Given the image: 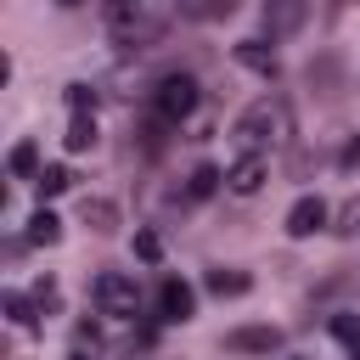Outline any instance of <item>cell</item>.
<instances>
[{"label": "cell", "instance_id": "obj_1", "mask_svg": "<svg viewBox=\"0 0 360 360\" xmlns=\"http://www.w3.org/2000/svg\"><path fill=\"white\" fill-rule=\"evenodd\" d=\"M292 135V118H287V101L281 96H259L253 107H242V118L231 124V146L236 158H264L270 141H287Z\"/></svg>", "mask_w": 360, "mask_h": 360}, {"label": "cell", "instance_id": "obj_20", "mask_svg": "<svg viewBox=\"0 0 360 360\" xmlns=\"http://www.w3.org/2000/svg\"><path fill=\"white\" fill-rule=\"evenodd\" d=\"M6 315H11L17 326H34V298H22V292H6Z\"/></svg>", "mask_w": 360, "mask_h": 360}, {"label": "cell", "instance_id": "obj_21", "mask_svg": "<svg viewBox=\"0 0 360 360\" xmlns=\"http://www.w3.org/2000/svg\"><path fill=\"white\" fill-rule=\"evenodd\" d=\"M332 338H343V343L354 349V343H360V315H349V309H343V315H332Z\"/></svg>", "mask_w": 360, "mask_h": 360}, {"label": "cell", "instance_id": "obj_3", "mask_svg": "<svg viewBox=\"0 0 360 360\" xmlns=\"http://www.w3.org/2000/svg\"><path fill=\"white\" fill-rule=\"evenodd\" d=\"M197 101H202V90H197V79H191V73H163V79H158V90H152V112H158L163 124L191 118V112H197Z\"/></svg>", "mask_w": 360, "mask_h": 360}, {"label": "cell", "instance_id": "obj_23", "mask_svg": "<svg viewBox=\"0 0 360 360\" xmlns=\"http://www.w3.org/2000/svg\"><path fill=\"white\" fill-rule=\"evenodd\" d=\"M34 309H39V315H51V309H56V281H51V276L34 287Z\"/></svg>", "mask_w": 360, "mask_h": 360}, {"label": "cell", "instance_id": "obj_10", "mask_svg": "<svg viewBox=\"0 0 360 360\" xmlns=\"http://www.w3.org/2000/svg\"><path fill=\"white\" fill-rule=\"evenodd\" d=\"M231 11H236V0H180L174 17H186V22H219Z\"/></svg>", "mask_w": 360, "mask_h": 360}, {"label": "cell", "instance_id": "obj_9", "mask_svg": "<svg viewBox=\"0 0 360 360\" xmlns=\"http://www.w3.org/2000/svg\"><path fill=\"white\" fill-rule=\"evenodd\" d=\"M321 225H326V202L321 197H298L287 208V236H315Z\"/></svg>", "mask_w": 360, "mask_h": 360}, {"label": "cell", "instance_id": "obj_22", "mask_svg": "<svg viewBox=\"0 0 360 360\" xmlns=\"http://www.w3.org/2000/svg\"><path fill=\"white\" fill-rule=\"evenodd\" d=\"M135 253H141L146 264H158V259H163V242H158V231H135Z\"/></svg>", "mask_w": 360, "mask_h": 360}, {"label": "cell", "instance_id": "obj_18", "mask_svg": "<svg viewBox=\"0 0 360 360\" xmlns=\"http://www.w3.org/2000/svg\"><path fill=\"white\" fill-rule=\"evenodd\" d=\"M56 236H62V219H56L51 208H39V214L28 219V242H39V248H51Z\"/></svg>", "mask_w": 360, "mask_h": 360}, {"label": "cell", "instance_id": "obj_12", "mask_svg": "<svg viewBox=\"0 0 360 360\" xmlns=\"http://www.w3.org/2000/svg\"><path fill=\"white\" fill-rule=\"evenodd\" d=\"M248 287H253L248 270H208V292H214V298H242Z\"/></svg>", "mask_w": 360, "mask_h": 360}, {"label": "cell", "instance_id": "obj_6", "mask_svg": "<svg viewBox=\"0 0 360 360\" xmlns=\"http://www.w3.org/2000/svg\"><path fill=\"white\" fill-rule=\"evenodd\" d=\"M191 309H197V292H191L180 276H163V281H158V315H163V321H191Z\"/></svg>", "mask_w": 360, "mask_h": 360}, {"label": "cell", "instance_id": "obj_19", "mask_svg": "<svg viewBox=\"0 0 360 360\" xmlns=\"http://www.w3.org/2000/svg\"><path fill=\"white\" fill-rule=\"evenodd\" d=\"M68 107H73V118H96V90L90 84H68Z\"/></svg>", "mask_w": 360, "mask_h": 360}, {"label": "cell", "instance_id": "obj_24", "mask_svg": "<svg viewBox=\"0 0 360 360\" xmlns=\"http://www.w3.org/2000/svg\"><path fill=\"white\" fill-rule=\"evenodd\" d=\"M338 163H343V169H349V174H354V169H360V135H349V146H343V158H338Z\"/></svg>", "mask_w": 360, "mask_h": 360}, {"label": "cell", "instance_id": "obj_5", "mask_svg": "<svg viewBox=\"0 0 360 360\" xmlns=\"http://www.w3.org/2000/svg\"><path fill=\"white\" fill-rule=\"evenodd\" d=\"M304 22H309V6H304V0H270V6H264V34H270V39H287V34H298Z\"/></svg>", "mask_w": 360, "mask_h": 360}, {"label": "cell", "instance_id": "obj_8", "mask_svg": "<svg viewBox=\"0 0 360 360\" xmlns=\"http://www.w3.org/2000/svg\"><path fill=\"white\" fill-rule=\"evenodd\" d=\"M264 174H270V163H264V158H236V163L225 169V186H231L236 197H253V191L264 186Z\"/></svg>", "mask_w": 360, "mask_h": 360}, {"label": "cell", "instance_id": "obj_16", "mask_svg": "<svg viewBox=\"0 0 360 360\" xmlns=\"http://www.w3.org/2000/svg\"><path fill=\"white\" fill-rule=\"evenodd\" d=\"M219 180H225V174H219L214 163H197V169H191V180H186V197H197V202H202V197H214V191H219Z\"/></svg>", "mask_w": 360, "mask_h": 360}, {"label": "cell", "instance_id": "obj_4", "mask_svg": "<svg viewBox=\"0 0 360 360\" xmlns=\"http://www.w3.org/2000/svg\"><path fill=\"white\" fill-rule=\"evenodd\" d=\"M90 292H96V309L112 315V321H135V315H141V287H135L124 270H101Z\"/></svg>", "mask_w": 360, "mask_h": 360}, {"label": "cell", "instance_id": "obj_15", "mask_svg": "<svg viewBox=\"0 0 360 360\" xmlns=\"http://www.w3.org/2000/svg\"><path fill=\"white\" fill-rule=\"evenodd\" d=\"M68 186H73V174H68L62 163H45V169H39V180H34V191H39V202H45V197H62Z\"/></svg>", "mask_w": 360, "mask_h": 360}, {"label": "cell", "instance_id": "obj_25", "mask_svg": "<svg viewBox=\"0 0 360 360\" xmlns=\"http://www.w3.org/2000/svg\"><path fill=\"white\" fill-rule=\"evenodd\" d=\"M338 231H343V236H354V231H360V202H349V208H343V225H338Z\"/></svg>", "mask_w": 360, "mask_h": 360}, {"label": "cell", "instance_id": "obj_7", "mask_svg": "<svg viewBox=\"0 0 360 360\" xmlns=\"http://www.w3.org/2000/svg\"><path fill=\"white\" fill-rule=\"evenodd\" d=\"M225 349H236V354H276L281 349V332L276 326H236L225 338Z\"/></svg>", "mask_w": 360, "mask_h": 360}, {"label": "cell", "instance_id": "obj_17", "mask_svg": "<svg viewBox=\"0 0 360 360\" xmlns=\"http://www.w3.org/2000/svg\"><path fill=\"white\" fill-rule=\"evenodd\" d=\"M62 146H68V152H90V146H96V118H68Z\"/></svg>", "mask_w": 360, "mask_h": 360}, {"label": "cell", "instance_id": "obj_13", "mask_svg": "<svg viewBox=\"0 0 360 360\" xmlns=\"http://www.w3.org/2000/svg\"><path fill=\"white\" fill-rule=\"evenodd\" d=\"M6 169H11L17 180H39V146H34V141H17L11 158H6Z\"/></svg>", "mask_w": 360, "mask_h": 360}, {"label": "cell", "instance_id": "obj_14", "mask_svg": "<svg viewBox=\"0 0 360 360\" xmlns=\"http://www.w3.org/2000/svg\"><path fill=\"white\" fill-rule=\"evenodd\" d=\"M84 225H90L96 236H107V231H118V208H112L107 197H84Z\"/></svg>", "mask_w": 360, "mask_h": 360}, {"label": "cell", "instance_id": "obj_27", "mask_svg": "<svg viewBox=\"0 0 360 360\" xmlns=\"http://www.w3.org/2000/svg\"><path fill=\"white\" fill-rule=\"evenodd\" d=\"M349 360H360V343H354V349H349Z\"/></svg>", "mask_w": 360, "mask_h": 360}, {"label": "cell", "instance_id": "obj_2", "mask_svg": "<svg viewBox=\"0 0 360 360\" xmlns=\"http://www.w3.org/2000/svg\"><path fill=\"white\" fill-rule=\"evenodd\" d=\"M107 28H112V39L118 45H129V51H146V45H158L163 34H169V17L163 11H152V6H129V0H118L112 11H107Z\"/></svg>", "mask_w": 360, "mask_h": 360}, {"label": "cell", "instance_id": "obj_11", "mask_svg": "<svg viewBox=\"0 0 360 360\" xmlns=\"http://www.w3.org/2000/svg\"><path fill=\"white\" fill-rule=\"evenodd\" d=\"M236 62L253 68V73H276V45H264V39H242V45H236Z\"/></svg>", "mask_w": 360, "mask_h": 360}, {"label": "cell", "instance_id": "obj_26", "mask_svg": "<svg viewBox=\"0 0 360 360\" xmlns=\"http://www.w3.org/2000/svg\"><path fill=\"white\" fill-rule=\"evenodd\" d=\"M68 360H90V354H84V349H73V354H68Z\"/></svg>", "mask_w": 360, "mask_h": 360}]
</instances>
